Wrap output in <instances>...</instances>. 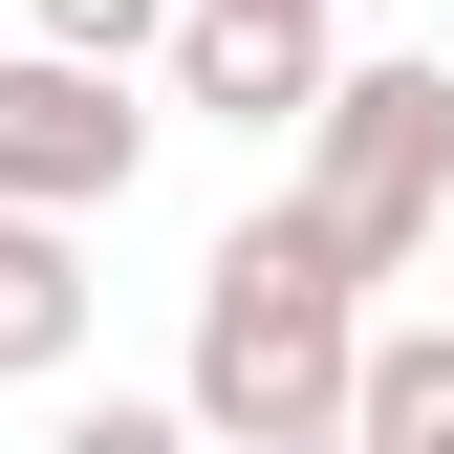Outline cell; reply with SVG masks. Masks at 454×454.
Returning a JSON list of instances; mask_svg holds the SVG:
<instances>
[{
	"instance_id": "cell-1",
	"label": "cell",
	"mask_w": 454,
	"mask_h": 454,
	"mask_svg": "<svg viewBox=\"0 0 454 454\" xmlns=\"http://www.w3.org/2000/svg\"><path fill=\"white\" fill-rule=\"evenodd\" d=\"M347 368H368V260L325 239L303 195L239 216V239L195 260V433L216 454H281V433H347Z\"/></svg>"
},
{
	"instance_id": "cell-4",
	"label": "cell",
	"mask_w": 454,
	"mask_h": 454,
	"mask_svg": "<svg viewBox=\"0 0 454 454\" xmlns=\"http://www.w3.org/2000/svg\"><path fill=\"white\" fill-rule=\"evenodd\" d=\"M174 108H216V130H303L325 87H347V43H325V0H174Z\"/></svg>"
},
{
	"instance_id": "cell-3",
	"label": "cell",
	"mask_w": 454,
	"mask_h": 454,
	"mask_svg": "<svg viewBox=\"0 0 454 454\" xmlns=\"http://www.w3.org/2000/svg\"><path fill=\"white\" fill-rule=\"evenodd\" d=\"M152 174V108L87 43H0V216H108Z\"/></svg>"
},
{
	"instance_id": "cell-6",
	"label": "cell",
	"mask_w": 454,
	"mask_h": 454,
	"mask_svg": "<svg viewBox=\"0 0 454 454\" xmlns=\"http://www.w3.org/2000/svg\"><path fill=\"white\" fill-rule=\"evenodd\" d=\"M347 433H368V454H454V325H368Z\"/></svg>"
},
{
	"instance_id": "cell-2",
	"label": "cell",
	"mask_w": 454,
	"mask_h": 454,
	"mask_svg": "<svg viewBox=\"0 0 454 454\" xmlns=\"http://www.w3.org/2000/svg\"><path fill=\"white\" fill-rule=\"evenodd\" d=\"M303 216L368 281H411L433 216H454V66H347V87H325L303 108Z\"/></svg>"
},
{
	"instance_id": "cell-7",
	"label": "cell",
	"mask_w": 454,
	"mask_h": 454,
	"mask_svg": "<svg viewBox=\"0 0 454 454\" xmlns=\"http://www.w3.org/2000/svg\"><path fill=\"white\" fill-rule=\"evenodd\" d=\"M22 43H87V66H152V43H174V0H22Z\"/></svg>"
},
{
	"instance_id": "cell-8",
	"label": "cell",
	"mask_w": 454,
	"mask_h": 454,
	"mask_svg": "<svg viewBox=\"0 0 454 454\" xmlns=\"http://www.w3.org/2000/svg\"><path fill=\"white\" fill-rule=\"evenodd\" d=\"M43 454H216V433H195V389H174V411H152V389H108V411H66Z\"/></svg>"
},
{
	"instance_id": "cell-5",
	"label": "cell",
	"mask_w": 454,
	"mask_h": 454,
	"mask_svg": "<svg viewBox=\"0 0 454 454\" xmlns=\"http://www.w3.org/2000/svg\"><path fill=\"white\" fill-rule=\"evenodd\" d=\"M87 368V216H0V389Z\"/></svg>"
},
{
	"instance_id": "cell-9",
	"label": "cell",
	"mask_w": 454,
	"mask_h": 454,
	"mask_svg": "<svg viewBox=\"0 0 454 454\" xmlns=\"http://www.w3.org/2000/svg\"><path fill=\"white\" fill-rule=\"evenodd\" d=\"M281 454H368V433H281Z\"/></svg>"
}]
</instances>
